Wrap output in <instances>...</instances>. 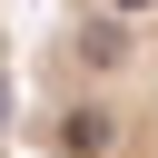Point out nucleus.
I'll list each match as a JSON object with an SVG mask.
<instances>
[{
    "instance_id": "f257e3e1",
    "label": "nucleus",
    "mask_w": 158,
    "mask_h": 158,
    "mask_svg": "<svg viewBox=\"0 0 158 158\" xmlns=\"http://www.w3.org/2000/svg\"><path fill=\"white\" fill-rule=\"evenodd\" d=\"M109 138H118V118H109V109H69V128H59V148H69V158H99Z\"/></svg>"
},
{
    "instance_id": "f03ea898",
    "label": "nucleus",
    "mask_w": 158,
    "mask_h": 158,
    "mask_svg": "<svg viewBox=\"0 0 158 158\" xmlns=\"http://www.w3.org/2000/svg\"><path fill=\"white\" fill-rule=\"evenodd\" d=\"M109 10H148V0H109Z\"/></svg>"
},
{
    "instance_id": "7ed1b4c3",
    "label": "nucleus",
    "mask_w": 158,
    "mask_h": 158,
    "mask_svg": "<svg viewBox=\"0 0 158 158\" xmlns=\"http://www.w3.org/2000/svg\"><path fill=\"white\" fill-rule=\"evenodd\" d=\"M0 118H10V89H0Z\"/></svg>"
}]
</instances>
